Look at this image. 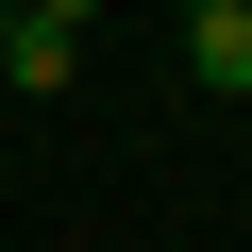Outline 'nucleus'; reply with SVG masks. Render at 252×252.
Returning <instances> with one entry per match:
<instances>
[{
    "label": "nucleus",
    "instance_id": "39448f33",
    "mask_svg": "<svg viewBox=\"0 0 252 252\" xmlns=\"http://www.w3.org/2000/svg\"><path fill=\"white\" fill-rule=\"evenodd\" d=\"M0 34H17V0H0Z\"/></svg>",
    "mask_w": 252,
    "mask_h": 252
},
{
    "label": "nucleus",
    "instance_id": "f257e3e1",
    "mask_svg": "<svg viewBox=\"0 0 252 252\" xmlns=\"http://www.w3.org/2000/svg\"><path fill=\"white\" fill-rule=\"evenodd\" d=\"M0 84H17V101H67V84H84V34L17 17V34H0Z\"/></svg>",
    "mask_w": 252,
    "mask_h": 252
},
{
    "label": "nucleus",
    "instance_id": "20e7f679",
    "mask_svg": "<svg viewBox=\"0 0 252 252\" xmlns=\"http://www.w3.org/2000/svg\"><path fill=\"white\" fill-rule=\"evenodd\" d=\"M185 17H252V0H185Z\"/></svg>",
    "mask_w": 252,
    "mask_h": 252
},
{
    "label": "nucleus",
    "instance_id": "f03ea898",
    "mask_svg": "<svg viewBox=\"0 0 252 252\" xmlns=\"http://www.w3.org/2000/svg\"><path fill=\"white\" fill-rule=\"evenodd\" d=\"M185 67H202L219 101H252V17H185Z\"/></svg>",
    "mask_w": 252,
    "mask_h": 252
},
{
    "label": "nucleus",
    "instance_id": "7ed1b4c3",
    "mask_svg": "<svg viewBox=\"0 0 252 252\" xmlns=\"http://www.w3.org/2000/svg\"><path fill=\"white\" fill-rule=\"evenodd\" d=\"M17 17H51V34H84V17H101V0H17Z\"/></svg>",
    "mask_w": 252,
    "mask_h": 252
}]
</instances>
